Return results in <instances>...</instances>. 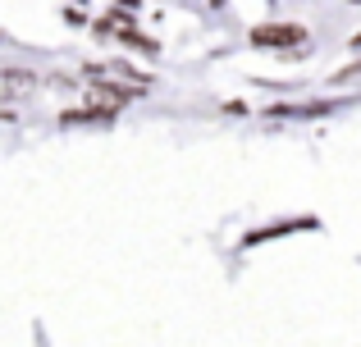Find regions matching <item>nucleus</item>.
Segmentation results:
<instances>
[{"label":"nucleus","instance_id":"1","mask_svg":"<svg viewBox=\"0 0 361 347\" xmlns=\"http://www.w3.org/2000/svg\"><path fill=\"white\" fill-rule=\"evenodd\" d=\"M261 46H283V42H302V27H261L256 32Z\"/></svg>","mask_w":361,"mask_h":347},{"label":"nucleus","instance_id":"2","mask_svg":"<svg viewBox=\"0 0 361 347\" xmlns=\"http://www.w3.org/2000/svg\"><path fill=\"white\" fill-rule=\"evenodd\" d=\"M23 87H27V78H23V73H18V69H5V96L14 101V96H18Z\"/></svg>","mask_w":361,"mask_h":347}]
</instances>
